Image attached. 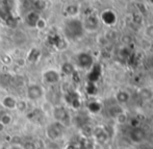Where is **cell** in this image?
I'll use <instances>...</instances> for the list:
<instances>
[{"mask_svg":"<svg viewBox=\"0 0 153 149\" xmlns=\"http://www.w3.org/2000/svg\"><path fill=\"white\" fill-rule=\"evenodd\" d=\"M96 91H97V88H96V86H95V83H90L89 81V83H88V86H87V92L89 93L90 95H94L95 93H96Z\"/></svg>","mask_w":153,"mask_h":149,"instance_id":"obj_29","label":"cell"},{"mask_svg":"<svg viewBox=\"0 0 153 149\" xmlns=\"http://www.w3.org/2000/svg\"><path fill=\"white\" fill-rule=\"evenodd\" d=\"M116 100L119 104H125L130 100V94L125 90H120L116 94Z\"/></svg>","mask_w":153,"mask_h":149,"instance_id":"obj_15","label":"cell"},{"mask_svg":"<svg viewBox=\"0 0 153 149\" xmlns=\"http://www.w3.org/2000/svg\"><path fill=\"white\" fill-rule=\"evenodd\" d=\"M99 75H100V70H99V67L98 66H93L91 68V73L89 74L90 83H95V81L99 78Z\"/></svg>","mask_w":153,"mask_h":149,"instance_id":"obj_20","label":"cell"},{"mask_svg":"<svg viewBox=\"0 0 153 149\" xmlns=\"http://www.w3.org/2000/svg\"><path fill=\"white\" fill-rule=\"evenodd\" d=\"M45 26H46V21H45L44 19L41 18L40 20H39V22L36 27H38L39 29H43V28H45Z\"/></svg>","mask_w":153,"mask_h":149,"instance_id":"obj_31","label":"cell"},{"mask_svg":"<svg viewBox=\"0 0 153 149\" xmlns=\"http://www.w3.org/2000/svg\"><path fill=\"white\" fill-rule=\"evenodd\" d=\"M122 112H123V110H122V107H120L119 104L111 105V107H109L108 110H107V114H108L109 117L115 118V119L122 113Z\"/></svg>","mask_w":153,"mask_h":149,"instance_id":"obj_18","label":"cell"},{"mask_svg":"<svg viewBox=\"0 0 153 149\" xmlns=\"http://www.w3.org/2000/svg\"><path fill=\"white\" fill-rule=\"evenodd\" d=\"M145 34L148 38L153 39V25H149V26L146 27L145 29Z\"/></svg>","mask_w":153,"mask_h":149,"instance_id":"obj_30","label":"cell"},{"mask_svg":"<svg viewBox=\"0 0 153 149\" xmlns=\"http://www.w3.org/2000/svg\"><path fill=\"white\" fill-rule=\"evenodd\" d=\"M13 85L16 87H21L24 85V78L22 76H13Z\"/></svg>","mask_w":153,"mask_h":149,"instance_id":"obj_26","label":"cell"},{"mask_svg":"<svg viewBox=\"0 0 153 149\" xmlns=\"http://www.w3.org/2000/svg\"><path fill=\"white\" fill-rule=\"evenodd\" d=\"M93 136L96 139V141L100 144H105L109 140V133L104 126H97L93 129Z\"/></svg>","mask_w":153,"mask_h":149,"instance_id":"obj_5","label":"cell"},{"mask_svg":"<svg viewBox=\"0 0 153 149\" xmlns=\"http://www.w3.org/2000/svg\"><path fill=\"white\" fill-rule=\"evenodd\" d=\"M85 28L82 22L79 19L72 18L68 20L64 25V34L69 40H78L83 36Z\"/></svg>","mask_w":153,"mask_h":149,"instance_id":"obj_1","label":"cell"},{"mask_svg":"<svg viewBox=\"0 0 153 149\" xmlns=\"http://www.w3.org/2000/svg\"><path fill=\"white\" fill-rule=\"evenodd\" d=\"M27 109V104L24 100H17V107H16V110L20 112H25Z\"/></svg>","mask_w":153,"mask_h":149,"instance_id":"obj_27","label":"cell"},{"mask_svg":"<svg viewBox=\"0 0 153 149\" xmlns=\"http://www.w3.org/2000/svg\"><path fill=\"white\" fill-rule=\"evenodd\" d=\"M2 63H4L5 65H8L12 63V60H10V57H7V55H3V57H2Z\"/></svg>","mask_w":153,"mask_h":149,"instance_id":"obj_32","label":"cell"},{"mask_svg":"<svg viewBox=\"0 0 153 149\" xmlns=\"http://www.w3.org/2000/svg\"><path fill=\"white\" fill-rule=\"evenodd\" d=\"M82 25L85 30H88V31L91 32L96 31L100 26V20L94 15H90L85 19V21L82 22Z\"/></svg>","mask_w":153,"mask_h":149,"instance_id":"obj_8","label":"cell"},{"mask_svg":"<svg viewBox=\"0 0 153 149\" xmlns=\"http://www.w3.org/2000/svg\"><path fill=\"white\" fill-rule=\"evenodd\" d=\"M13 76L8 73H0V86L3 88H7L12 85Z\"/></svg>","mask_w":153,"mask_h":149,"instance_id":"obj_16","label":"cell"},{"mask_svg":"<svg viewBox=\"0 0 153 149\" xmlns=\"http://www.w3.org/2000/svg\"><path fill=\"white\" fill-rule=\"evenodd\" d=\"M13 121V117L10 115V114H3V115L0 117V123L3 124L4 126H7L12 123Z\"/></svg>","mask_w":153,"mask_h":149,"instance_id":"obj_23","label":"cell"},{"mask_svg":"<svg viewBox=\"0 0 153 149\" xmlns=\"http://www.w3.org/2000/svg\"><path fill=\"white\" fill-rule=\"evenodd\" d=\"M116 120H117V122L119 123V124H125V123L128 121V117H127L126 113L122 112V113L120 114V115L118 116L117 118H116Z\"/></svg>","mask_w":153,"mask_h":149,"instance_id":"obj_28","label":"cell"},{"mask_svg":"<svg viewBox=\"0 0 153 149\" xmlns=\"http://www.w3.org/2000/svg\"><path fill=\"white\" fill-rule=\"evenodd\" d=\"M101 20L104 24L106 25H114L117 21V17H116V14L111 10H106L101 14Z\"/></svg>","mask_w":153,"mask_h":149,"instance_id":"obj_12","label":"cell"},{"mask_svg":"<svg viewBox=\"0 0 153 149\" xmlns=\"http://www.w3.org/2000/svg\"><path fill=\"white\" fill-rule=\"evenodd\" d=\"M40 19H41V17L38 12H36V10H30V12L27 13L26 16H25V23H26L29 27H36Z\"/></svg>","mask_w":153,"mask_h":149,"instance_id":"obj_11","label":"cell"},{"mask_svg":"<svg viewBox=\"0 0 153 149\" xmlns=\"http://www.w3.org/2000/svg\"><path fill=\"white\" fill-rule=\"evenodd\" d=\"M129 138L133 143H141L146 138L145 130L139 126H133L129 133Z\"/></svg>","mask_w":153,"mask_h":149,"instance_id":"obj_9","label":"cell"},{"mask_svg":"<svg viewBox=\"0 0 153 149\" xmlns=\"http://www.w3.org/2000/svg\"><path fill=\"white\" fill-rule=\"evenodd\" d=\"M26 95L29 100L36 101L44 96V89L42 86L38 85V83H31L27 87Z\"/></svg>","mask_w":153,"mask_h":149,"instance_id":"obj_4","label":"cell"},{"mask_svg":"<svg viewBox=\"0 0 153 149\" xmlns=\"http://www.w3.org/2000/svg\"><path fill=\"white\" fill-rule=\"evenodd\" d=\"M76 64L79 68L90 70L94 66V57L89 52H80L76 57Z\"/></svg>","mask_w":153,"mask_h":149,"instance_id":"obj_3","label":"cell"},{"mask_svg":"<svg viewBox=\"0 0 153 149\" xmlns=\"http://www.w3.org/2000/svg\"><path fill=\"white\" fill-rule=\"evenodd\" d=\"M137 95L141 98V100L144 101V102H150L153 99V91L147 87L141 88L139 90V92H137Z\"/></svg>","mask_w":153,"mask_h":149,"instance_id":"obj_13","label":"cell"},{"mask_svg":"<svg viewBox=\"0 0 153 149\" xmlns=\"http://www.w3.org/2000/svg\"><path fill=\"white\" fill-rule=\"evenodd\" d=\"M88 109L89 111L93 114H97L101 111V104L98 101H91V102L88 104Z\"/></svg>","mask_w":153,"mask_h":149,"instance_id":"obj_22","label":"cell"},{"mask_svg":"<svg viewBox=\"0 0 153 149\" xmlns=\"http://www.w3.org/2000/svg\"><path fill=\"white\" fill-rule=\"evenodd\" d=\"M66 13L69 16H75V15L78 14V6L75 5V4H71L66 7Z\"/></svg>","mask_w":153,"mask_h":149,"instance_id":"obj_24","label":"cell"},{"mask_svg":"<svg viewBox=\"0 0 153 149\" xmlns=\"http://www.w3.org/2000/svg\"><path fill=\"white\" fill-rule=\"evenodd\" d=\"M52 115L56 122H59L64 125L69 120V112L65 107H55L53 109Z\"/></svg>","mask_w":153,"mask_h":149,"instance_id":"obj_7","label":"cell"},{"mask_svg":"<svg viewBox=\"0 0 153 149\" xmlns=\"http://www.w3.org/2000/svg\"><path fill=\"white\" fill-rule=\"evenodd\" d=\"M40 57H41L40 50L36 48H32L31 50L29 51L28 54H27V60H28L30 63H36V60L40 59Z\"/></svg>","mask_w":153,"mask_h":149,"instance_id":"obj_19","label":"cell"},{"mask_svg":"<svg viewBox=\"0 0 153 149\" xmlns=\"http://www.w3.org/2000/svg\"><path fill=\"white\" fill-rule=\"evenodd\" d=\"M66 101L71 107L77 110L80 107V97H79L78 93L74 92V91H70L66 94Z\"/></svg>","mask_w":153,"mask_h":149,"instance_id":"obj_10","label":"cell"},{"mask_svg":"<svg viewBox=\"0 0 153 149\" xmlns=\"http://www.w3.org/2000/svg\"><path fill=\"white\" fill-rule=\"evenodd\" d=\"M62 73H64L67 76H71L75 73V67L73 64L69 62H66L62 65Z\"/></svg>","mask_w":153,"mask_h":149,"instance_id":"obj_17","label":"cell"},{"mask_svg":"<svg viewBox=\"0 0 153 149\" xmlns=\"http://www.w3.org/2000/svg\"><path fill=\"white\" fill-rule=\"evenodd\" d=\"M46 1L45 0H34L33 1V6L36 10H43L46 8Z\"/></svg>","mask_w":153,"mask_h":149,"instance_id":"obj_25","label":"cell"},{"mask_svg":"<svg viewBox=\"0 0 153 149\" xmlns=\"http://www.w3.org/2000/svg\"><path fill=\"white\" fill-rule=\"evenodd\" d=\"M43 80L48 85H55L61 80V74L54 69H49L43 73Z\"/></svg>","mask_w":153,"mask_h":149,"instance_id":"obj_6","label":"cell"},{"mask_svg":"<svg viewBox=\"0 0 153 149\" xmlns=\"http://www.w3.org/2000/svg\"><path fill=\"white\" fill-rule=\"evenodd\" d=\"M8 149H23V147H21L19 145H13L10 147H8Z\"/></svg>","mask_w":153,"mask_h":149,"instance_id":"obj_33","label":"cell"},{"mask_svg":"<svg viewBox=\"0 0 153 149\" xmlns=\"http://www.w3.org/2000/svg\"><path fill=\"white\" fill-rule=\"evenodd\" d=\"M10 16H12V15H10V8H8V6L4 5V4H1V5H0V20L2 19V20L5 21L6 19Z\"/></svg>","mask_w":153,"mask_h":149,"instance_id":"obj_21","label":"cell"},{"mask_svg":"<svg viewBox=\"0 0 153 149\" xmlns=\"http://www.w3.org/2000/svg\"><path fill=\"white\" fill-rule=\"evenodd\" d=\"M1 105L6 110H16L17 107V99L13 96H5L2 98Z\"/></svg>","mask_w":153,"mask_h":149,"instance_id":"obj_14","label":"cell"},{"mask_svg":"<svg viewBox=\"0 0 153 149\" xmlns=\"http://www.w3.org/2000/svg\"><path fill=\"white\" fill-rule=\"evenodd\" d=\"M65 130H66V125L54 121L47 125L46 136L51 141H56V140L62 138V136L65 135Z\"/></svg>","mask_w":153,"mask_h":149,"instance_id":"obj_2","label":"cell"},{"mask_svg":"<svg viewBox=\"0 0 153 149\" xmlns=\"http://www.w3.org/2000/svg\"><path fill=\"white\" fill-rule=\"evenodd\" d=\"M4 128H5V126H4L3 124H1V123H0V133H1V131H3Z\"/></svg>","mask_w":153,"mask_h":149,"instance_id":"obj_34","label":"cell"}]
</instances>
